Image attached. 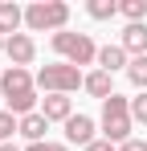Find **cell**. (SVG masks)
I'll list each match as a JSON object with an SVG mask.
<instances>
[{
    "label": "cell",
    "mask_w": 147,
    "mask_h": 151,
    "mask_svg": "<svg viewBox=\"0 0 147 151\" xmlns=\"http://www.w3.org/2000/svg\"><path fill=\"white\" fill-rule=\"evenodd\" d=\"M24 151H70V143H49L45 139V143H29Z\"/></svg>",
    "instance_id": "d6986e66"
},
{
    "label": "cell",
    "mask_w": 147,
    "mask_h": 151,
    "mask_svg": "<svg viewBox=\"0 0 147 151\" xmlns=\"http://www.w3.org/2000/svg\"><path fill=\"white\" fill-rule=\"evenodd\" d=\"M94 131H98V123L90 119V114H74L70 123H66V143H70V147H82V151H86V147H90V143L98 139Z\"/></svg>",
    "instance_id": "52a82bcc"
},
{
    "label": "cell",
    "mask_w": 147,
    "mask_h": 151,
    "mask_svg": "<svg viewBox=\"0 0 147 151\" xmlns=\"http://www.w3.org/2000/svg\"><path fill=\"white\" fill-rule=\"evenodd\" d=\"M119 151H147V139H127Z\"/></svg>",
    "instance_id": "ffe728a7"
},
{
    "label": "cell",
    "mask_w": 147,
    "mask_h": 151,
    "mask_svg": "<svg viewBox=\"0 0 147 151\" xmlns=\"http://www.w3.org/2000/svg\"><path fill=\"white\" fill-rule=\"evenodd\" d=\"M86 12H90V21H115L119 17V0H90Z\"/></svg>",
    "instance_id": "9a60e30c"
},
{
    "label": "cell",
    "mask_w": 147,
    "mask_h": 151,
    "mask_svg": "<svg viewBox=\"0 0 147 151\" xmlns=\"http://www.w3.org/2000/svg\"><path fill=\"white\" fill-rule=\"evenodd\" d=\"M0 151H21V147H17V143H0Z\"/></svg>",
    "instance_id": "7402d4cb"
},
{
    "label": "cell",
    "mask_w": 147,
    "mask_h": 151,
    "mask_svg": "<svg viewBox=\"0 0 147 151\" xmlns=\"http://www.w3.org/2000/svg\"><path fill=\"white\" fill-rule=\"evenodd\" d=\"M90 98H98V102H106L110 94H115V74H106V70H86V86H82Z\"/></svg>",
    "instance_id": "9c48e42d"
},
{
    "label": "cell",
    "mask_w": 147,
    "mask_h": 151,
    "mask_svg": "<svg viewBox=\"0 0 147 151\" xmlns=\"http://www.w3.org/2000/svg\"><path fill=\"white\" fill-rule=\"evenodd\" d=\"M12 135H21V119L12 110H0V143H12Z\"/></svg>",
    "instance_id": "e0dca14e"
},
{
    "label": "cell",
    "mask_w": 147,
    "mask_h": 151,
    "mask_svg": "<svg viewBox=\"0 0 147 151\" xmlns=\"http://www.w3.org/2000/svg\"><path fill=\"white\" fill-rule=\"evenodd\" d=\"M0 98H4V110H12L17 119L41 110V98H37V74L33 70H21V65H8L0 74Z\"/></svg>",
    "instance_id": "6da1fadb"
},
{
    "label": "cell",
    "mask_w": 147,
    "mask_h": 151,
    "mask_svg": "<svg viewBox=\"0 0 147 151\" xmlns=\"http://www.w3.org/2000/svg\"><path fill=\"white\" fill-rule=\"evenodd\" d=\"M119 45L127 49V57H147V25H122Z\"/></svg>",
    "instance_id": "30bf717a"
},
{
    "label": "cell",
    "mask_w": 147,
    "mask_h": 151,
    "mask_svg": "<svg viewBox=\"0 0 147 151\" xmlns=\"http://www.w3.org/2000/svg\"><path fill=\"white\" fill-rule=\"evenodd\" d=\"M119 17H127V25H147V0H122Z\"/></svg>",
    "instance_id": "5bb4252c"
},
{
    "label": "cell",
    "mask_w": 147,
    "mask_h": 151,
    "mask_svg": "<svg viewBox=\"0 0 147 151\" xmlns=\"http://www.w3.org/2000/svg\"><path fill=\"white\" fill-rule=\"evenodd\" d=\"M4 45H8V37H0V53H4Z\"/></svg>",
    "instance_id": "603a6c76"
},
{
    "label": "cell",
    "mask_w": 147,
    "mask_h": 151,
    "mask_svg": "<svg viewBox=\"0 0 147 151\" xmlns=\"http://www.w3.org/2000/svg\"><path fill=\"white\" fill-rule=\"evenodd\" d=\"M98 127H102V139H106V143H115V147H122L127 139H135V135H131V131H135V119H131V98H127V94H110V98L102 102Z\"/></svg>",
    "instance_id": "7a4b0ae2"
},
{
    "label": "cell",
    "mask_w": 147,
    "mask_h": 151,
    "mask_svg": "<svg viewBox=\"0 0 147 151\" xmlns=\"http://www.w3.org/2000/svg\"><path fill=\"white\" fill-rule=\"evenodd\" d=\"M49 45H53V53H57V61H70V65H98V45L90 33H53L49 37Z\"/></svg>",
    "instance_id": "277c9868"
},
{
    "label": "cell",
    "mask_w": 147,
    "mask_h": 151,
    "mask_svg": "<svg viewBox=\"0 0 147 151\" xmlns=\"http://www.w3.org/2000/svg\"><path fill=\"white\" fill-rule=\"evenodd\" d=\"M86 151H119V147H115V143H106V139H94Z\"/></svg>",
    "instance_id": "44dd1931"
},
{
    "label": "cell",
    "mask_w": 147,
    "mask_h": 151,
    "mask_svg": "<svg viewBox=\"0 0 147 151\" xmlns=\"http://www.w3.org/2000/svg\"><path fill=\"white\" fill-rule=\"evenodd\" d=\"M82 86H86V70H78L70 61H49L37 70V90H45V94H74Z\"/></svg>",
    "instance_id": "5b68a950"
},
{
    "label": "cell",
    "mask_w": 147,
    "mask_h": 151,
    "mask_svg": "<svg viewBox=\"0 0 147 151\" xmlns=\"http://www.w3.org/2000/svg\"><path fill=\"white\" fill-rule=\"evenodd\" d=\"M0 74H4V70H0Z\"/></svg>",
    "instance_id": "cb8c5ba5"
},
{
    "label": "cell",
    "mask_w": 147,
    "mask_h": 151,
    "mask_svg": "<svg viewBox=\"0 0 147 151\" xmlns=\"http://www.w3.org/2000/svg\"><path fill=\"white\" fill-rule=\"evenodd\" d=\"M4 53H8V61H12V65L29 70V65L37 61V41H33V33H17V37H8Z\"/></svg>",
    "instance_id": "8992f818"
},
{
    "label": "cell",
    "mask_w": 147,
    "mask_h": 151,
    "mask_svg": "<svg viewBox=\"0 0 147 151\" xmlns=\"http://www.w3.org/2000/svg\"><path fill=\"white\" fill-rule=\"evenodd\" d=\"M41 114H45L49 123H70L74 119V98L70 94H45V98H41Z\"/></svg>",
    "instance_id": "ba28073f"
},
{
    "label": "cell",
    "mask_w": 147,
    "mask_h": 151,
    "mask_svg": "<svg viewBox=\"0 0 147 151\" xmlns=\"http://www.w3.org/2000/svg\"><path fill=\"white\" fill-rule=\"evenodd\" d=\"M24 33V8L12 0H0V37H17Z\"/></svg>",
    "instance_id": "8fae6325"
},
{
    "label": "cell",
    "mask_w": 147,
    "mask_h": 151,
    "mask_svg": "<svg viewBox=\"0 0 147 151\" xmlns=\"http://www.w3.org/2000/svg\"><path fill=\"white\" fill-rule=\"evenodd\" d=\"M127 82L143 94L147 90V57H131V65H127Z\"/></svg>",
    "instance_id": "2e32d148"
},
{
    "label": "cell",
    "mask_w": 147,
    "mask_h": 151,
    "mask_svg": "<svg viewBox=\"0 0 147 151\" xmlns=\"http://www.w3.org/2000/svg\"><path fill=\"white\" fill-rule=\"evenodd\" d=\"M131 119H135L139 127H147V90H143V94H135V98H131Z\"/></svg>",
    "instance_id": "ac0fdd59"
},
{
    "label": "cell",
    "mask_w": 147,
    "mask_h": 151,
    "mask_svg": "<svg viewBox=\"0 0 147 151\" xmlns=\"http://www.w3.org/2000/svg\"><path fill=\"white\" fill-rule=\"evenodd\" d=\"M45 131H49V119L41 110H33V114L21 119V139L24 143H45Z\"/></svg>",
    "instance_id": "4fadbf2b"
},
{
    "label": "cell",
    "mask_w": 147,
    "mask_h": 151,
    "mask_svg": "<svg viewBox=\"0 0 147 151\" xmlns=\"http://www.w3.org/2000/svg\"><path fill=\"white\" fill-rule=\"evenodd\" d=\"M70 4L66 0H33L29 8H24V33H66L70 25Z\"/></svg>",
    "instance_id": "3957f363"
},
{
    "label": "cell",
    "mask_w": 147,
    "mask_h": 151,
    "mask_svg": "<svg viewBox=\"0 0 147 151\" xmlns=\"http://www.w3.org/2000/svg\"><path fill=\"white\" fill-rule=\"evenodd\" d=\"M127 65H131V57H127V49H122L119 41L115 45H98V70H106V74H127Z\"/></svg>",
    "instance_id": "7c38bea8"
}]
</instances>
